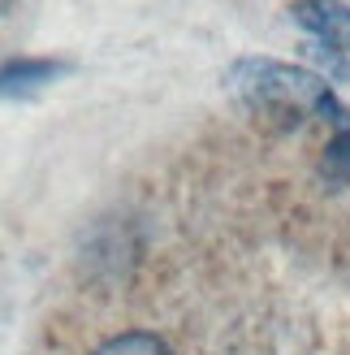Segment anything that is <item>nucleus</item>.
Returning <instances> with one entry per match:
<instances>
[{
    "label": "nucleus",
    "instance_id": "f257e3e1",
    "mask_svg": "<svg viewBox=\"0 0 350 355\" xmlns=\"http://www.w3.org/2000/svg\"><path fill=\"white\" fill-rule=\"evenodd\" d=\"M230 92L259 117H277V121L316 117L333 135H350V109L333 96V87L324 78L307 74L299 65L247 57L230 69Z\"/></svg>",
    "mask_w": 350,
    "mask_h": 355
},
{
    "label": "nucleus",
    "instance_id": "f03ea898",
    "mask_svg": "<svg viewBox=\"0 0 350 355\" xmlns=\"http://www.w3.org/2000/svg\"><path fill=\"white\" fill-rule=\"evenodd\" d=\"M294 22L316 40L320 61L333 74L350 78V9L342 0H299L294 5Z\"/></svg>",
    "mask_w": 350,
    "mask_h": 355
},
{
    "label": "nucleus",
    "instance_id": "7ed1b4c3",
    "mask_svg": "<svg viewBox=\"0 0 350 355\" xmlns=\"http://www.w3.org/2000/svg\"><path fill=\"white\" fill-rule=\"evenodd\" d=\"M65 65L57 61H13L0 69V96H13V92H26V87H39V83H52Z\"/></svg>",
    "mask_w": 350,
    "mask_h": 355
},
{
    "label": "nucleus",
    "instance_id": "20e7f679",
    "mask_svg": "<svg viewBox=\"0 0 350 355\" xmlns=\"http://www.w3.org/2000/svg\"><path fill=\"white\" fill-rule=\"evenodd\" d=\"M95 355H173L156 334H143V329H134V334H117V338H109Z\"/></svg>",
    "mask_w": 350,
    "mask_h": 355
}]
</instances>
